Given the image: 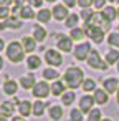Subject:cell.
Returning <instances> with one entry per match:
<instances>
[{"mask_svg": "<svg viewBox=\"0 0 119 121\" xmlns=\"http://www.w3.org/2000/svg\"><path fill=\"white\" fill-rule=\"evenodd\" d=\"M63 83L70 88V90H74V88H78V86H81L83 85V81H84V73H83V70L81 68H78V66H70V68H66V71H65V75H63Z\"/></svg>", "mask_w": 119, "mask_h": 121, "instance_id": "cell-1", "label": "cell"}, {"mask_svg": "<svg viewBox=\"0 0 119 121\" xmlns=\"http://www.w3.org/2000/svg\"><path fill=\"white\" fill-rule=\"evenodd\" d=\"M7 56H8V60H10L12 63H20V61H23V58H25V50H23L22 43H20V42H12V43L7 47Z\"/></svg>", "mask_w": 119, "mask_h": 121, "instance_id": "cell-2", "label": "cell"}, {"mask_svg": "<svg viewBox=\"0 0 119 121\" xmlns=\"http://www.w3.org/2000/svg\"><path fill=\"white\" fill-rule=\"evenodd\" d=\"M84 32H86V37H89L94 43H101L106 33L99 25H94V23H84Z\"/></svg>", "mask_w": 119, "mask_h": 121, "instance_id": "cell-3", "label": "cell"}, {"mask_svg": "<svg viewBox=\"0 0 119 121\" xmlns=\"http://www.w3.org/2000/svg\"><path fill=\"white\" fill-rule=\"evenodd\" d=\"M88 65L91 68H96V70H107V63H104L101 60V56L96 50H91V53L88 56Z\"/></svg>", "mask_w": 119, "mask_h": 121, "instance_id": "cell-4", "label": "cell"}, {"mask_svg": "<svg viewBox=\"0 0 119 121\" xmlns=\"http://www.w3.org/2000/svg\"><path fill=\"white\" fill-rule=\"evenodd\" d=\"M33 96H37V98H40V99H43V98H46L50 93H51V86L46 83V81H38L35 86H33Z\"/></svg>", "mask_w": 119, "mask_h": 121, "instance_id": "cell-5", "label": "cell"}, {"mask_svg": "<svg viewBox=\"0 0 119 121\" xmlns=\"http://www.w3.org/2000/svg\"><path fill=\"white\" fill-rule=\"evenodd\" d=\"M45 60H46V63L50 65V66H60L61 63H63V56H61V53L58 52V50H46V53H45Z\"/></svg>", "mask_w": 119, "mask_h": 121, "instance_id": "cell-6", "label": "cell"}, {"mask_svg": "<svg viewBox=\"0 0 119 121\" xmlns=\"http://www.w3.org/2000/svg\"><path fill=\"white\" fill-rule=\"evenodd\" d=\"M89 53H91V45H89V43H79V45L74 48V58L79 60V61L88 60Z\"/></svg>", "mask_w": 119, "mask_h": 121, "instance_id": "cell-7", "label": "cell"}, {"mask_svg": "<svg viewBox=\"0 0 119 121\" xmlns=\"http://www.w3.org/2000/svg\"><path fill=\"white\" fill-rule=\"evenodd\" d=\"M51 13H53V18L55 20H58V22H61V20H66L68 18V10H66V5H55L53 7V10H51Z\"/></svg>", "mask_w": 119, "mask_h": 121, "instance_id": "cell-8", "label": "cell"}, {"mask_svg": "<svg viewBox=\"0 0 119 121\" xmlns=\"http://www.w3.org/2000/svg\"><path fill=\"white\" fill-rule=\"evenodd\" d=\"M94 103H96V101H94V96L86 95V96H83V98L79 99V109H81L83 113H91Z\"/></svg>", "mask_w": 119, "mask_h": 121, "instance_id": "cell-9", "label": "cell"}, {"mask_svg": "<svg viewBox=\"0 0 119 121\" xmlns=\"http://www.w3.org/2000/svg\"><path fill=\"white\" fill-rule=\"evenodd\" d=\"M58 50H60V52H65V53L71 52V50H73V38L61 35L60 40H58Z\"/></svg>", "mask_w": 119, "mask_h": 121, "instance_id": "cell-10", "label": "cell"}, {"mask_svg": "<svg viewBox=\"0 0 119 121\" xmlns=\"http://www.w3.org/2000/svg\"><path fill=\"white\" fill-rule=\"evenodd\" d=\"M48 106V114H50V119L53 121H60L63 118V108L58 106V104H46Z\"/></svg>", "mask_w": 119, "mask_h": 121, "instance_id": "cell-11", "label": "cell"}, {"mask_svg": "<svg viewBox=\"0 0 119 121\" xmlns=\"http://www.w3.org/2000/svg\"><path fill=\"white\" fill-rule=\"evenodd\" d=\"M15 103H17V101H15ZM15 103H12V101H4L2 104H0V116H4V118L12 116L13 111H15Z\"/></svg>", "mask_w": 119, "mask_h": 121, "instance_id": "cell-12", "label": "cell"}, {"mask_svg": "<svg viewBox=\"0 0 119 121\" xmlns=\"http://www.w3.org/2000/svg\"><path fill=\"white\" fill-rule=\"evenodd\" d=\"M22 47H23L25 53H32L37 48V40L33 37H23L22 38Z\"/></svg>", "mask_w": 119, "mask_h": 121, "instance_id": "cell-13", "label": "cell"}, {"mask_svg": "<svg viewBox=\"0 0 119 121\" xmlns=\"http://www.w3.org/2000/svg\"><path fill=\"white\" fill-rule=\"evenodd\" d=\"M20 27H22V20L15 18V17H10L4 23H0V30H5V28H20Z\"/></svg>", "mask_w": 119, "mask_h": 121, "instance_id": "cell-14", "label": "cell"}, {"mask_svg": "<svg viewBox=\"0 0 119 121\" xmlns=\"http://www.w3.org/2000/svg\"><path fill=\"white\" fill-rule=\"evenodd\" d=\"M101 15H103V18L104 20H107V22H112V20H116L117 18V10L114 9V7H104L103 10H101Z\"/></svg>", "mask_w": 119, "mask_h": 121, "instance_id": "cell-15", "label": "cell"}, {"mask_svg": "<svg viewBox=\"0 0 119 121\" xmlns=\"http://www.w3.org/2000/svg\"><path fill=\"white\" fill-rule=\"evenodd\" d=\"M94 101L98 104H106L109 101V93L106 90H96L94 91Z\"/></svg>", "mask_w": 119, "mask_h": 121, "instance_id": "cell-16", "label": "cell"}, {"mask_svg": "<svg viewBox=\"0 0 119 121\" xmlns=\"http://www.w3.org/2000/svg\"><path fill=\"white\" fill-rule=\"evenodd\" d=\"M18 111L22 116H28V114H33V104L30 101H20L18 103Z\"/></svg>", "mask_w": 119, "mask_h": 121, "instance_id": "cell-17", "label": "cell"}, {"mask_svg": "<svg viewBox=\"0 0 119 121\" xmlns=\"http://www.w3.org/2000/svg\"><path fill=\"white\" fill-rule=\"evenodd\" d=\"M20 85H22V88H25V90H33V86L37 85V81H35V76L33 75H25V76H22L20 78Z\"/></svg>", "mask_w": 119, "mask_h": 121, "instance_id": "cell-18", "label": "cell"}, {"mask_svg": "<svg viewBox=\"0 0 119 121\" xmlns=\"http://www.w3.org/2000/svg\"><path fill=\"white\" fill-rule=\"evenodd\" d=\"M103 86H104V90H106L107 93H114V91L119 90V86H117V80H116V78L103 80Z\"/></svg>", "mask_w": 119, "mask_h": 121, "instance_id": "cell-19", "label": "cell"}, {"mask_svg": "<svg viewBox=\"0 0 119 121\" xmlns=\"http://www.w3.org/2000/svg\"><path fill=\"white\" fill-rule=\"evenodd\" d=\"M65 86H66V85H65L63 81L56 80V81L51 85V95H55V96H60V95H61V96H63V95L66 93V91H65Z\"/></svg>", "mask_w": 119, "mask_h": 121, "instance_id": "cell-20", "label": "cell"}, {"mask_svg": "<svg viewBox=\"0 0 119 121\" xmlns=\"http://www.w3.org/2000/svg\"><path fill=\"white\" fill-rule=\"evenodd\" d=\"M27 66H28L30 70H37L38 66H41V58H40L38 55H30V56L27 58Z\"/></svg>", "mask_w": 119, "mask_h": 121, "instance_id": "cell-21", "label": "cell"}, {"mask_svg": "<svg viewBox=\"0 0 119 121\" xmlns=\"http://www.w3.org/2000/svg\"><path fill=\"white\" fill-rule=\"evenodd\" d=\"M17 88H18L17 81H13V80H7L5 85H4V93H5V95H15V93H17Z\"/></svg>", "mask_w": 119, "mask_h": 121, "instance_id": "cell-22", "label": "cell"}, {"mask_svg": "<svg viewBox=\"0 0 119 121\" xmlns=\"http://www.w3.org/2000/svg\"><path fill=\"white\" fill-rule=\"evenodd\" d=\"M51 10H48V9H41L38 13H37V18H38V22H41V23H46V22H50V18H51Z\"/></svg>", "mask_w": 119, "mask_h": 121, "instance_id": "cell-23", "label": "cell"}, {"mask_svg": "<svg viewBox=\"0 0 119 121\" xmlns=\"http://www.w3.org/2000/svg\"><path fill=\"white\" fill-rule=\"evenodd\" d=\"M78 22H79V17H78L76 13H70V15H68V18L65 20V25H66L68 28H71V30H73V28H76V27H78Z\"/></svg>", "mask_w": 119, "mask_h": 121, "instance_id": "cell-24", "label": "cell"}, {"mask_svg": "<svg viewBox=\"0 0 119 121\" xmlns=\"http://www.w3.org/2000/svg\"><path fill=\"white\" fill-rule=\"evenodd\" d=\"M106 63H109V65L119 63V52L117 50H109L106 53Z\"/></svg>", "mask_w": 119, "mask_h": 121, "instance_id": "cell-25", "label": "cell"}, {"mask_svg": "<svg viewBox=\"0 0 119 121\" xmlns=\"http://www.w3.org/2000/svg\"><path fill=\"white\" fill-rule=\"evenodd\" d=\"M37 15H35V12L32 10V7H22V10H20V18H23V20H32V18H35Z\"/></svg>", "mask_w": 119, "mask_h": 121, "instance_id": "cell-26", "label": "cell"}, {"mask_svg": "<svg viewBox=\"0 0 119 121\" xmlns=\"http://www.w3.org/2000/svg\"><path fill=\"white\" fill-rule=\"evenodd\" d=\"M33 38H35L37 42H43V40L46 38V32H45V28L37 25V27L33 28Z\"/></svg>", "mask_w": 119, "mask_h": 121, "instance_id": "cell-27", "label": "cell"}, {"mask_svg": "<svg viewBox=\"0 0 119 121\" xmlns=\"http://www.w3.org/2000/svg\"><path fill=\"white\" fill-rule=\"evenodd\" d=\"M70 37H71L73 40H83V38L86 37V32H84V28H79V27H76V28H73V30H71Z\"/></svg>", "mask_w": 119, "mask_h": 121, "instance_id": "cell-28", "label": "cell"}, {"mask_svg": "<svg viewBox=\"0 0 119 121\" xmlns=\"http://www.w3.org/2000/svg\"><path fill=\"white\" fill-rule=\"evenodd\" d=\"M81 86H83V90H84L86 93H89V91H93V93H94V91H96V81H94V80H91V78L84 80Z\"/></svg>", "mask_w": 119, "mask_h": 121, "instance_id": "cell-29", "label": "cell"}, {"mask_svg": "<svg viewBox=\"0 0 119 121\" xmlns=\"http://www.w3.org/2000/svg\"><path fill=\"white\" fill-rule=\"evenodd\" d=\"M60 76V73L55 70V68H46V70H43V78L45 80H56Z\"/></svg>", "mask_w": 119, "mask_h": 121, "instance_id": "cell-30", "label": "cell"}, {"mask_svg": "<svg viewBox=\"0 0 119 121\" xmlns=\"http://www.w3.org/2000/svg\"><path fill=\"white\" fill-rule=\"evenodd\" d=\"M61 101H63V104H65V106H70V104L74 101V91H73V90L66 91V93L61 96Z\"/></svg>", "mask_w": 119, "mask_h": 121, "instance_id": "cell-31", "label": "cell"}, {"mask_svg": "<svg viewBox=\"0 0 119 121\" xmlns=\"http://www.w3.org/2000/svg\"><path fill=\"white\" fill-rule=\"evenodd\" d=\"M45 106H46V104H45L43 101H35V103H33V114H35V116H41V114L45 113Z\"/></svg>", "mask_w": 119, "mask_h": 121, "instance_id": "cell-32", "label": "cell"}, {"mask_svg": "<svg viewBox=\"0 0 119 121\" xmlns=\"http://www.w3.org/2000/svg\"><path fill=\"white\" fill-rule=\"evenodd\" d=\"M101 111L98 108H93L91 113H88V121H101Z\"/></svg>", "mask_w": 119, "mask_h": 121, "instance_id": "cell-33", "label": "cell"}, {"mask_svg": "<svg viewBox=\"0 0 119 121\" xmlns=\"http://www.w3.org/2000/svg\"><path fill=\"white\" fill-rule=\"evenodd\" d=\"M107 43H109L111 47H117V48H119V32L109 33V37H107Z\"/></svg>", "mask_w": 119, "mask_h": 121, "instance_id": "cell-34", "label": "cell"}, {"mask_svg": "<svg viewBox=\"0 0 119 121\" xmlns=\"http://www.w3.org/2000/svg\"><path fill=\"white\" fill-rule=\"evenodd\" d=\"M96 12H93V10H88V9H84L83 12H81V18L84 20V23H88L91 18H93V15H94Z\"/></svg>", "mask_w": 119, "mask_h": 121, "instance_id": "cell-35", "label": "cell"}, {"mask_svg": "<svg viewBox=\"0 0 119 121\" xmlns=\"http://www.w3.org/2000/svg\"><path fill=\"white\" fill-rule=\"evenodd\" d=\"M71 121H83V111L81 109H71Z\"/></svg>", "mask_w": 119, "mask_h": 121, "instance_id": "cell-36", "label": "cell"}, {"mask_svg": "<svg viewBox=\"0 0 119 121\" xmlns=\"http://www.w3.org/2000/svg\"><path fill=\"white\" fill-rule=\"evenodd\" d=\"M0 18L2 20L10 18V9L8 7H0Z\"/></svg>", "mask_w": 119, "mask_h": 121, "instance_id": "cell-37", "label": "cell"}, {"mask_svg": "<svg viewBox=\"0 0 119 121\" xmlns=\"http://www.w3.org/2000/svg\"><path fill=\"white\" fill-rule=\"evenodd\" d=\"M78 5L83 9H89L91 5H94V0H78Z\"/></svg>", "mask_w": 119, "mask_h": 121, "instance_id": "cell-38", "label": "cell"}, {"mask_svg": "<svg viewBox=\"0 0 119 121\" xmlns=\"http://www.w3.org/2000/svg\"><path fill=\"white\" fill-rule=\"evenodd\" d=\"M104 4H106V0H94V7L98 10H103L104 9Z\"/></svg>", "mask_w": 119, "mask_h": 121, "instance_id": "cell-39", "label": "cell"}, {"mask_svg": "<svg viewBox=\"0 0 119 121\" xmlns=\"http://www.w3.org/2000/svg\"><path fill=\"white\" fill-rule=\"evenodd\" d=\"M30 7H41L43 5V0H28Z\"/></svg>", "mask_w": 119, "mask_h": 121, "instance_id": "cell-40", "label": "cell"}, {"mask_svg": "<svg viewBox=\"0 0 119 121\" xmlns=\"http://www.w3.org/2000/svg\"><path fill=\"white\" fill-rule=\"evenodd\" d=\"M78 4V0H63V5H66V7H74Z\"/></svg>", "mask_w": 119, "mask_h": 121, "instance_id": "cell-41", "label": "cell"}, {"mask_svg": "<svg viewBox=\"0 0 119 121\" xmlns=\"http://www.w3.org/2000/svg\"><path fill=\"white\" fill-rule=\"evenodd\" d=\"M13 0H0V7H8Z\"/></svg>", "mask_w": 119, "mask_h": 121, "instance_id": "cell-42", "label": "cell"}, {"mask_svg": "<svg viewBox=\"0 0 119 121\" xmlns=\"http://www.w3.org/2000/svg\"><path fill=\"white\" fill-rule=\"evenodd\" d=\"M13 4L17 7H25V0H13Z\"/></svg>", "mask_w": 119, "mask_h": 121, "instance_id": "cell-43", "label": "cell"}, {"mask_svg": "<svg viewBox=\"0 0 119 121\" xmlns=\"http://www.w3.org/2000/svg\"><path fill=\"white\" fill-rule=\"evenodd\" d=\"M5 48V42H4V38H0V52H2Z\"/></svg>", "mask_w": 119, "mask_h": 121, "instance_id": "cell-44", "label": "cell"}, {"mask_svg": "<svg viewBox=\"0 0 119 121\" xmlns=\"http://www.w3.org/2000/svg\"><path fill=\"white\" fill-rule=\"evenodd\" d=\"M4 68V60H2V56H0V70Z\"/></svg>", "mask_w": 119, "mask_h": 121, "instance_id": "cell-45", "label": "cell"}, {"mask_svg": "<svg viewBox=\"0 0 119 121\" xmlns=\"http://www.w3.org/2000/svg\"><path fill=\"white\" fill-rule=\"evenodd\" d=\"M0 121H8L7 118H4V116H0Z\"/></svg>", "mask_w": 119, "mask_h": 121, "instance_id": "cell-46", "label": "cell"}, {"mask_svg": "<svg viewBox=\"0 0 119 121\" xmlns=\"http://www.w3.org/2000/svg\"><path fill=\"white\" fill-rule=\"evenodd\" d=\"M101 121H111V119H107V118H104V119H101Z\"/></svg>", "mask_w": 119, "mask_h": 121, "instance_id": "cell-47", "label": "cell"}, {"mask_svg": "<svg viewBox=\"0 0 119 121\" xmlns=\"http://www.w3.org/2000/svg\"><path fill=\"white\" fill-rule=\"evenodd\" d=\"M117 103H119V90H117Z\"/></svg>", "mask_w": 119, "mask_h": 121, "instance_id": "cell-48", "label": "cell"}, {"mask_svg": "<svg viewBox=\"0 0 119 121\" xmlns=\"http://www.w3.org/2000/svg\"><path fill=\"white\" fill-rule=\"evenodd\" d=\"M46 2H56V0H46Z\"/></svg>", "mask_w": 119, "mask_h": 121, "instance_id": "cell-49", "label": "cell"}, {"mask_svg": "<svg viewBox=\"0 0 119 121\" xmlns=\"http://www.w3.org/2000/svg\"><path fill=\"white\" fill-rule=\"evenodd\" d=\"M117 18H119V9H117Z\"/></svg>", "mask_w": 119, "mask_h": 121, "instance_id": "cell-50", "label": "cell"}, {"mask_svg": "<svg viewBox=\"0 0 119 121\" xmlns=\"http://www.w3.org/2000/svg\"><path fill=\"white\" fill-rule=\"evenodd\" d=\"M117 71H119V63H117Z\"/></svg>", "mask_w": 119, "mask_h": 121, "instance_id": "cell-51", "label": "cell"}, {"mask_svg": "<svg viewBox=\"0 0 119 121\" xmlns=\"http://www.w3.org/2000/svg\"><path fill=\"white\" fill-rule=\"evenodd\" d=\"M109 2H114V0H109Z\"/></svg>", "mask_w": 119, "mask_h": 121, "instance_id": "cell-52", "label": "cell"}, {"mask_svg": "<svg viewBox=\"0 0 119 121\" xmlns=\"http://www.w3.org/2000/svg\"><path fill=\"white\" fill-rule=\"evenodd\" d=\"M117 32H119V27H117Z\"/></svg>", "mask_w": 119, "mask_h": 121, "instance_id": "cell-53", "label": "cell"}, {"mask_svg": "<svg viewBox=\"0 0 119 121\" xmlns=\"http://www.w3.org/2000/svg\"><path fill=\"white\" fill-rule=\"evenodd\" d=\"M22 121H25V119H22Z\"/></svg>", "mask_w": 119, "mask_h": 121, "instance_id": "cell-54", "label": "cell"}, {"mask_svg": "<svg viewBox=\"0 0 119 121\" xmlns=\"http://www.w3.org/2000/svg\"><path fill=\"white\" fill-rule=\"evenodd\" d=\"M117 2H119V0H117Z\"/></svg>", "mask_w": 119, "mask_h": 121, "instance_id": "cell-55", "label": "cell"}]
</instances>
